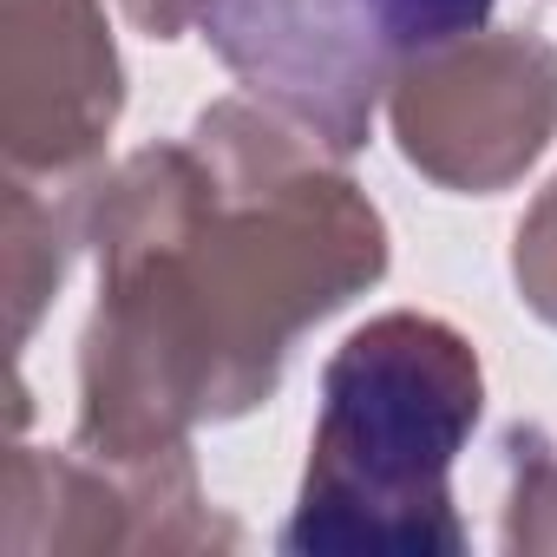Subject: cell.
<instances>
[{
    "label": "cell",
    "instance_id": "cell-2",
    "mask_svg": "<svg viewBox=\"0 0 557 557\" xmlns=\"http://www.w3.org/2000/svg\"><path fill=\"white\" fill-rule=\"evenodd\" d=\"M492 8L498 0H197V34L249 99L355 151L387 86L466 47Z\"/></svg>",
    "mask_w": 557,
    "mask_h": 557
},
{
    "label": "cell",
    "instance_id": "cell-1",
    "mask_svg": "<svg viewBox=\"0 0 557 557\" xmlns=\"http://www.w3.org/2000/svg\"><path fill=\"white\" fill-rule=\"evenodd\" d=\"M479 420V368L459 335L394 315L342 348L329 368V413L289 550H453L446 466Z\"/></svg>",
    "mask_w": 557,
    "mask_h": 557
}]
</instances>
